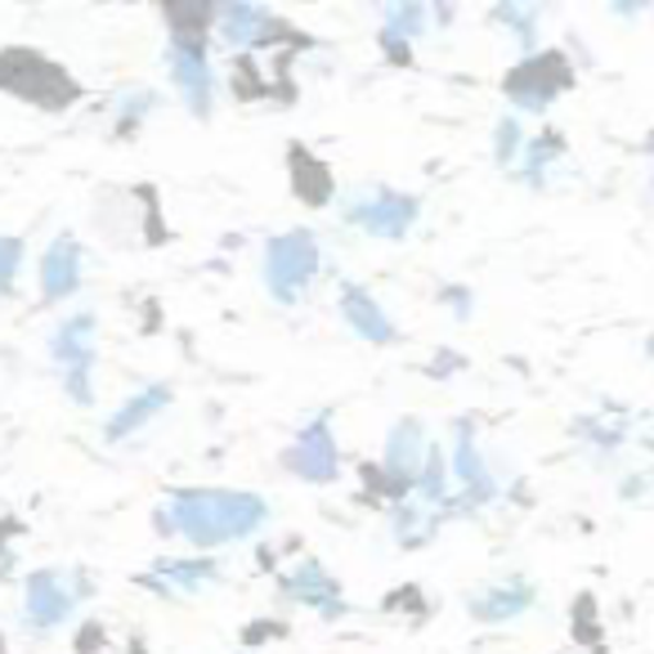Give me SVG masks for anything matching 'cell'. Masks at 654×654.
<instances>
[{
  "instance_id": "cell-4",
  "label": "cell",
  "mask_w": 654,
  "mask_h": 654,
  "mask_svg": "<svg viewBox=\"0 0 654 654\" xmlns=\"http://www.w3.org/2000/svg\"><path fill=\"white\" fill-rule=\"evenodd\" d=\"M54 355L63 363V381H68L73 400L86 404L90 400V363H95V323L90 318L63 323L54 337Z\"/></svg>"
},
{
  "instance_id": "cell-12",
  "label": "cell",
  "mask_w": 654,
  "mask_h": 654,
  "mask_svg": "<svg viewBox=\"0 0 654 654\" xmlns=\"http://www.w3.org/2000/svg\"><path fill=\"white\" fill-rule=\"evenodd\" d=\"M530 601V592H525V587H520V592H515V587H506V592H493L489 601H480V614H515L520 606H525Z\"/></svg>"
},
{
  "instance_id": "cell-11",
  "label": "cell",
  "mask_w": 654,
  "mask_h": 654,
  "mask_svg": "<svg viewBox=\"0 0 654 654\" xmlns=\"http://www.w3.org/2000/svg\"><path fill=\"white\" fill-rule=\"evenodd\" d=\"M422 462V435L417 426H400V430H390V467L395 471H413Z\"/></svg>"
},
{
  "instance_id": "cell-3",
  "label": "cell",
  "mask_w": 654,
  "mask_h": 654,
  "mask_svg": "<svg viewBox=\"0 0 654 654\" xmlns=\"http://www.w3.org/2000/svg\"><path fill=\"white\" fill-rule=\"evenodd\" d=\"M346 220L363 225L377 238H404L408 225L417 220V203L400 198V193H390V188H368V193H359V198H350Z\"/></svg>"
},
{
  "instance_id": "cell-5",
  "label": "cell",
  "mask_w": 654,
  "mask_h": 654,
  "mask_svg": "<svg viewBox=\"0 0 654 654\" xmlns=\"http://www.w3.org/2000/svg\"><path fill=\"white\" fill-rule=\"evenodd\" d=\"M171 77L179 86V95L188 99L193 112H207L211 108V68H207V45L203 36H175L171 50Z\"/></svg>"
},
{
  "instance_id": "cell-7",
  "label": "cell",
  "mask_w": 654,
  "mask_h": 654,
  "mask_svg": "<svg viewBox=\"0 0 654 654\" xmlns=\"http://www.w3.org/2000/svg\"><path fill=\"white\" fill-rule=\"evenodd\" d=\"M77 279H81V251L73 238H58L45 260H41V283H45V296H68L77 292Z\"/></svg>"
},
{
  "instance_id": "cell-13",
  "label": "cell",
  "mask_w": 654,
  "mask_h": 654,
  "mask_svg": "<svg viewBox=\"0 0 654 654\" xmlns=\"http://www.w3.org/2000/svg\"><path fill=\"white\" fill-rule=\"evenodd\" d=\"M19 260H23L19 242H14V238H0V287H6V283L14 279V270H19Z\"/></svg>"
},
{
  "instance_id": "cell-10",
  "label": "cell",
  "mask_w": 654,
  "mask_h": 654,
  "mask_svg": "<svg viewBox=\"0 0 654 654\" xmlns=\"http://www.w3.org/2000/svg\"><path fill=\"white\" fill-rule=\"evenodd\" d=\"M162 404H166V390H149V395L130 400V404H126V408L112 417V430H108V435H112V439H121L130 426H144V422H149V417H153Z\"/></svg>"
},
{
  "instance_id": "cell-6",
  "label": "cell",
  "mask_w": 654,
  "mask_h": 654,
  "mask_svg": "<svg viewBox=\"0 0 654 654\" xmlns=\"http://www.w3.org/2000/svg\"><path fill=\"white\" fill-rule=\"evenodd\" d=\"M287 462L296 476H309V480H333L337 476V448H333V435H327L323 426H309L296 448L287 453Z\"/></svg>"
},
{
  "instance_id": "cell-8",
  "label": "cell",
  "mask_w": 654,
  "mask_h": 654,
  "mask_svg": "<svg viewBox=\"0 0 654 654\" xmlns=\"http://www.w3.org/2000/svg\"><path fill=\"white\" fill-rule=\"evenodd\" d=\"M68 610H73V592L54 574H36L28 582V614H32V623L50 628V623H58Z\"/></svg>"
},
{
  "instance_id": "cell-2",
  "label": "cell",
  "mask_w": 654,
  "mask_h": 654,
  "mask_svg": "<svg viewBox=\"0 0 654 654\" xmlns=\"http://www.w3.org/2000/svg\"><path fill=\"white\" fill-rule=\"evenodd\" d=\"M318 265H323L318 242H314L309 233H287V238H274V242H270L265 279H270V287H274V296L296 301V296L309 287V279L318 274Z\"/></svg>"
},
{
  "instance_id": "cell-9",
  "label": "cell",
  "mask_w": 654,
  "mask_h": 654,
  "mask_svg": "<svg viewBox=\"0 0 654 654\" xmlns=\"http://www.w3.org/2000/svg\"><path fill=\"white\" fill-rule=\"evenodd\" d=\"M341 309H346V318H350L355 333H363L368 341H390V337H395V327H390L385 309H381L363 287H350L346 301H341Z\"/></svg>"
},
{
  "instance_id": "cell-1",
  "label": "cell",
  "mask_w": 654,
  "mask_h": 654,
  "mask_svg": "<svg viewBox=\"0 0 654 654\" xmlns=\"http://www.w3.org/2000/svg\"><path fill=\"white\" fill-rule=\"evenodd\" d=\"M162 520L188 543H229V538H247L265 525V502L251 493H175L162 511Z\"/></svg>"
}]
</instances>
